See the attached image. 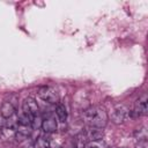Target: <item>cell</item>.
Returning <instances> with one entry per match:
<instances>
[{"mask_svg":"<svg viewBox=\"0 0 148 148\" xmlns=\"http://www.w3.org/2000/svg\"><path fill=\"white\" fill-rule=\"evenodd\" d=\"M0 113H1L2 118L8 119V118L15 116V106L13 105L12 102H3L0 108Z\"/></svg>","mask_w":148,"mask_h":148,"instance_id":"9","label":"cell"},{"mask_svg":"<svg viewBox=\"0 0 148 148\" xmlns=\"http://www.w3.org/2000/svg\"><path fill=\"white\" fill-rule=\"evenodd\" d=\"M35 148H51V143H50V140L46 138V136H38L37 140L35 141Z\"/></svg>","mask_w":148,"mask_h":148,"instance_id":"12","label":"cell"},{"mask_svg":"<svg viewBox=\"0 0 148 148\" xmlns=\"http://www.w3.org/2000/svg\"><path fill=\"white\" fill-rule=\"evenodd\" d=\"M31 130H32V126H30V125L17 124V127L15 130V139H16V141L21 142V141H24L25 139H28L30 133H31Z\"/></svg>","mask_w":148,"mask_h":148,"instance_id":"7","label":"cell"},{"mask_svg":"<svg viewBox=\"0 0 148 148\" xmlns=\"http://www.w3.org/2000/svg\"><path fill=\"white\" fill-rule=\"evenodd\" d=\"M83 119L91 127L103 128L108 124L109 116L103 106L94 105L83 111Z\"/></svg>","mask_w":148,"mask_h":148,"instance_id":"1","label":"cell"},{"mask_svg":"<svg viewBox=\"0 0 148 148\" xmlns=\"http://www.w3.org/2000/svg\"><path fill=\"white\" fill-rule=\"evenodd\" d=\"M131 116V111L128 110L127 106L123 104H118L113 108L112 113H111V120L114 124H123L127 120V118Z\"/></svg>","mask_w":148,"mask_h":148,"instance_id":"4","label":"cell"},{"mask_svg":"<svg viewBox=\"0 0 148 148\" xmlns=\"http://www.w3.org/2000/svg\"><path fill=\"white\" fill-rule=\"evenodd\" d=\"M86 148H110V146L108 145V142L105 140L98 139V140L88 141L86 143Z\"/></svg>","mask_w":148,"mask_h":148,"instance_id":"11","label":"cell"},{"mask_svg":"<svg viewBox=\"0 0 148 148\" xmlns=\"http://www.w3.org/2000/svg\"><path fill=\"white\" fill-rule=\"evenodd\" d=\"M135 148H148L147 140H139V142L136 143V147Z\"/></svg>","mask_w":148,"mask_h":148,"instance_id":"13","label":"cell"},{"mask_svg":"<svg viewBox=\"0 0 148 148\" xmlns=\"http://www.w3.org/2000/svg\"><path fill=\"white\" fill-rule=\"evenodd\" d=\"M22 112L25 113L27 116H29L35 123L36 118L39 114V106H38L37 102H36V99L34 97L24 98V101L22 103Z\"/></svg>","mask_w":148,"mask_h":148,"instance_id":"3","label":"cell"},{"mask_svg":"<svg viewBox=\"0 0 148 148\" xmlns=\"http://www.w3.org/2000/svg\"><path fill=\"white\" fill-rule=\"evenodd\" d=\"M84 139L88 141H92V140H98L103 138V128H97V127H91L89 126V128L86 132H82Z\"/></svg>","mask_w":148,"mask_h":148,"instance_id":"8","label":"cell"},{"mask_svg":"<svg viewBox=\"0 0 148 148\" xmlns=\"http://www.w3.org/2000/svg\"><path fill=\"white\" fill-rule=\"evenodd\" d=\"M56 114H57V118L60 123H65L66 119H67V110L65 108L64 104L61 103H58L57 106H56Z\"/></svg>","mask_w":148,"mask_h":148,"instance_id":"10","label":"cell"},{"mask_svg":"<svg viewBox=\"0 0 148 148\" xmlns=\"http://www.w3.org/2000/svg\"><path fill=\"white\" fill-rule=\"evenodd\" d=\"M39 98L47 103H58L59 101V92L52 86H43L37 91Z\"/></svg>","mask_w":148,"mask_h":148,"instance_id":"2","label":"cell"},{"mask_svg":"<svg viewBox=\"0 0 148 148\" xmlns=\"http://www.w3.org/2000/svg\"><path fill=\"white\" fill-rule=\"evenodd\" d=\"M116 148H127V147H116Z\"/></svg>","mask_w":148,"mask_h":148,"instance_id":"15","label":"cell"},{"mask_svg":"<svg viewBox=\"0 0 148 148\" xmlns=\"http://www.w3.org/2000/svg\"><path fill=\"white\" fill-rule=\"evenodd\" d=\"M2 128H3V120H0V138L2 134Z\"/></svg>","mask_w":148,"mask_h":148,"instance_id":"14","label":"cell"},{"mask_svg":"<svg viewBox=\"0 0 148 148\" xmlns=\"http://www.w3.org/2000/svg\"><path fill=\"white\" fill-rule=\"evenodd\" d=\"M40 127L42 130L45 132V133H54L58 128V124H57V120L53 116L49 114L46 117H44L42 119V123H40Z\"/></svg>","mask_w":148,"mask_h":148,"instance_id":"6","label":"cell"},{"mask_svg":"<svg viewBox=\"0 0 148 148\" xmlns=\"http://www.w3.org/2000/svg\"><path fill=\"white\" fill-rule=\"evenodd\" d=\"M148 111V106H147V95H142L134 105L133 111H131V114L133 117H142L146 116Z\"/></svg>","mask_w":148,"mask_h":148,"instance_id":"5","label":"cell"}]
</instances>
